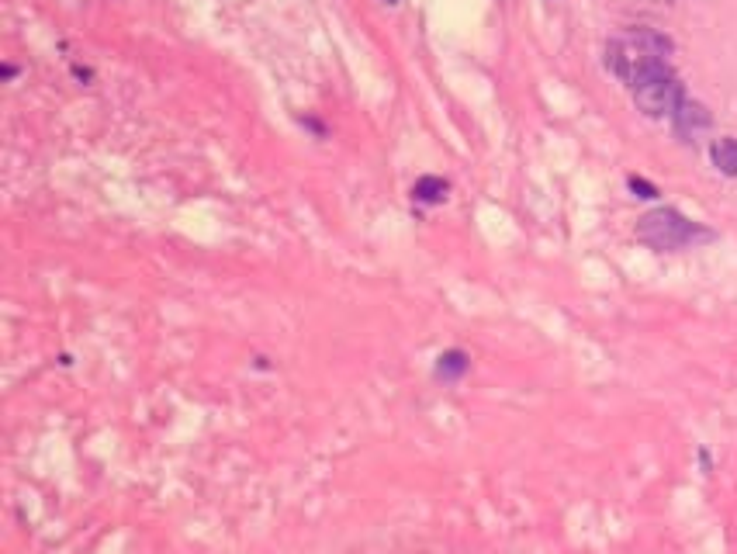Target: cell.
Masks as SVG:
<instances>
[{"label":"cell","mask_w":737,"mask_h":554,"mask_svg":"<svg viewBox=\"0 0 737 554\" xmlns=\"http://www.w3.org/2000/svg\"><path fill=\"white\" fill-rule=\"evenodd\" d=\"M672 122H675V132H679L682 139H693L696 132L710 129L713 115L699 101H689V97H682V104L672 111Z\"/></svg>","instance_id":"4"},{"label":"cell","mask_w":737,"mask_h":554,"mask_svg":"<svg viewBox=\"0 0 737 554\" xmlns=\"http://www.w3.org/2000/svg\"><path fill=\"white\" fill-rule=\"evenodd\" d=\"M468 368H471V361H468V354H464V350H447V354L436 357V378H443V381L464 378Z\"/></svg>","instance_id":"5"},{"label":"cell","mask_w":737,"mask_h":554,"mask_svg":"<svg viewBox=\"0 0 737 554\" xmlns=\"http://www.w3.org/2000/svg\"><path fill=\"white\" fill-rule=\"evenodd\" d=\"M630 191H634L637 198H658V187L648 184L644 177H630Z\"/></svg>","instance_id":"8"},{"label":"cell","mask_w":737,"mask_h":554,"mask_svg":"<svg viewBox=\"0 0 737 554\" xmlns=\"http://www.w3.org/2000/svg\"><path fill=\"white\" fill-rule=\"evenodd\" d=\"M388 4H398V0H388Z\"/></svg>","instance_id":"9"},{"label":"cell","mask_w":737,"mask_h":554,"mask_svg":"<svg viewBox=\"0 0 737 554\" xmlns=\"http://www.w3.org/2000/svg\"><path fill=\"white\" fill-rule=\"evenodd\" d=\"M668 56H672V42L661 32H651V28H630L627 35H620L606 46V66L630 87L644 73L668 66Z\"/></svg>","instance_id":"1"},{"label":"cell","mask_w":737,"mask_h":554,"mask_svg":"<svg viewBox=\"0 0 737 554\" xmlns=\"http://www.w3.org/2000/svg\"><path fill=\"white\" fill-rule=\"evenodd\" d=\"M630 91H634L637 108H641L648 118L672 115V111L682 104V97H686V91H682V84H679V77H675L668 66H658V70L644 73V77L637 80Z\"/></svg>","instance_id":"3"},{"label":"cell","mask_w":737,"mask_h":554,"mask_svg":"<svg viewBox=\"0 0 737 554\" xmlns=\"http://www.w3.org/2000/svg\"><path fill=\"white\" fill-rule=\"evenodd\" d=\"M447 191L450 184L443 177H419L416 187H412V198L423 201V205H440V201H447Z\"/></svg>","instance_id":"7"},{"label":"cell","mask_w":737,"mask_h":554,"mask_svg":"<svg viewBox=\"0 0 737 554\" xmlns=\"http://www.w3.org/2000/svg\"><path fill=\"white\" fill-rule=\"evenodd\" d=\"M637 239L644 246H651V250L668 253V250H686V246L699 243V239H710V232L699 229L693 219H686L675 208H654V212L641 215V222H637Z\"/></svg>","instance_id":"2"},{"label":"cell","mask_w":737,"mask_h":554,"mask_svg":"<svg viewBox=\"0 0 737 554\" xmlns=\"http://www.w3.org/2000/svg\"><path fill=\"white\" fill-rule=\"evenodd\" d=\"M710 156H713V167H717L720 174L737 177V139H731V136L717 139L710 146Z\"/></svg>","instance_id":"6"}]
</instances>
